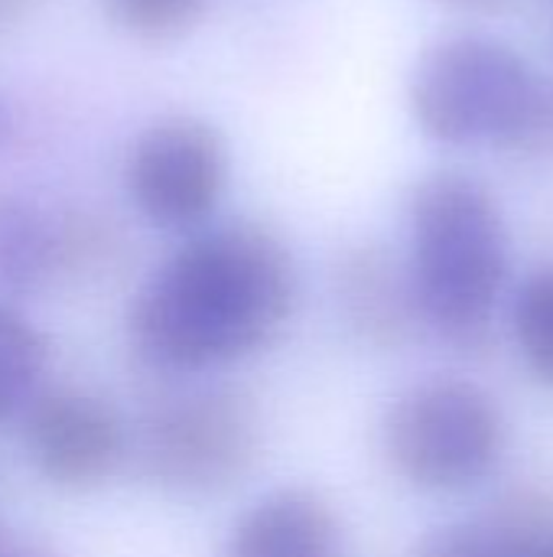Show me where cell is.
<instances>
[{
  "mask_svg": "<svg viewBox=\"0 0 553 557\" xmlns=\"http://www.w3.org/2000/svg\"><path fill=\"white\" fill-rule=\"evenodd\" d=\"M290 248L257 222H212L186 235L127 310L134 356L166 375H202L267 349L293 317Z\"/></svg>",
  "mask_w": 553,
  "mask_h": 557,
  "instance_id": "cell-1",
  "label": "cell"
},
{
  "mask_svg": "<svg viewBox=\"0 0 553 557\" xmlns=\"http://www.w3.org/2000/svg\"><path fill=\"white\" fill-rule=\"evenodd\" d=\"M508 225L469 173L424 176L407 202V277L420 326L456 352H482L508 284Z\"/></svg>",
  "mask_w": 553,
  "mask_h": 557,
  "instance_id": "cell-2",
  "label": "cell"
},
{
  "mask_svg": "<svg viewBox=\"0 0 553 557\" xmlns=\"http://www.w3.org/2000/svg\"><path fill=\"white\" fill-rule=\"evenodd\" d=\"M538 85L541 75L508 42L482 33H453L417 59L407 104L420 134L443 147L492 144L512 150Z\"/></svg>",
  "mask_w": 553,
  "mask_h": 557,
  "instance_id": "cell-3",
  "label": "cell"
},
{
  "mask_svg": "<svg viewBox=\"0 0 553 557\" xmlns=\"http://www.w3.org/2000/svg\"><path fill=\"white\" fill-rule=\"evenodd\" d=\"M261 450L254 405L225 385H189L153 398L130 428V460L140 476L186 499L231 490Z\"/></svg>",
  "mask_w": 553,
  "mask_h": 557,
  "instance_id": "cell-4",
  "label": "cell"
},
{
  "mask_svg": "<svg viewBox=\"0 0 553 557\" xmlns=\"http://www.w3.org/2000/svg\"><path fill=\"white\" fill-rule=\"evenodd\" d=\"M385 454L414 490L456 496L482 486L505 460L508 424L499 401L466 379H427L385 414Z\"/></svg>",
  "mask_w": 553,
  "mask_h": 557,
  "instance_id": "cell-5",
  "label": "cell"
},
{
  "mask_svg": "<svg viewBox=\"0 0 553 557\" xmlns=\"http://www.w3.org/2000/svg\"><path fill=\"white\" fill-rule=\"evenodd\" d=\"M228 176V144L199 114H163L150 121L124 157V193L137 215L179 238L215 222Z\"/></svg>",
  "mask_w": 553,
  "mask_h": 557,
  "instance_id": "cell-6",
  "label": "cell"
},
{
  "mask_svg": "<svg viewBox=\"0 0 553 557\" xmlns=\"http://www.w3.org/2000/svg\"><path fill=\"white\" fill-rule=\"evenodd\" d=\"M16 424L26 460L55 490H98L130 460V424L88 388L46 385Z\"/></svg>",
  "mask_w": 553,
  "mask_h": 557,
  "instance_id": "cell-7",
  "label": "cell"
},
{
  "mask_svg": "<svg viewBox=\"0 0 553 557\" xmlns=\"http://www.w3.org/2000/svg\"><path fill=\"white\" fill-rule=\"evenodd\" d=\"M98 228L59 219L23 193L0 189V300L20 304L81 271L98 255Z\"/></svg>",
  "mask_w": 553,
  "mask_h": 557,
  "instance_id": "cell-8",
  "label": "cell"
},
{
  "mask_svg": "<svg viewBox=\"0 0 553 557\" xmlns=\"http://www.w3.org/2000/svg\"><path fill=\"white\" fill-rule=\"evenodd\" d=\"M336 304L355 339L375 349H401L424 330L404 261L378 245H359L342 255Z\"/></svg>",
  "mask_w": 553,
  "mask_h": 557,
  "instance_id": "cell-9",
  "label": "cell"
},
{
  "mask_svg": "<svg viewBox=\"0 0 553 557\" xmlns=\"http://www.w3.org/2000/svg\"><path fill=\"white\" fill-rule=\"evenodd\" d=\"M225 557H345V529L323 496L277 490L235 519Z\"/></svg>",
  "mask_w": 553,
  "mask_h": 557,
  "instance_id": "cell-10",
  "label": "cell"
},
{
  "mask_svg": "<svg viewBox=\"0 0 553 557\" xmlns=\"http://www.w3.org/2000/svg\"><path fill=\"white\" fill-rule=\"evenodd\" d=\"M553 542V499L541 490H515L482 512L433 532L424 555L541 557Z\"/></svg>",
  "mask_w": 553,
  "mask_h": 557,
  "instance_id": "cell-11",
  "label": "cell"
},
{
  "mask_svg": "<svg viewBox=\"0 0 553 557\" xmlns=\"http://www.w3.org/2000/svg\"><path fill=\"white\" fill-rule=\"evenodd\" d=\"M49 343L42 330L20 310L0 300V428L16 424L46 388Z\"/></svg>",
  "mask_w": 553,
  "mask_h": 557,
  "instance_id": "cell-12",
  "label": "cell"
},
{
  "mask_svg": "<svg viewBox=\"0 0 553 557\" xmlns=\"http://www.w3.org/2000/svg\"><path fill=\"white\" fill-rule=\"evenodd\" d=\"M512 333L528 372L553 385V264L538 268L518 287L512 304Z\"/></svg>",
  "mask_w": 553,
  "mask_h": 557,
  "instance_id": "cell-13",
  "label": "cell"
},
{
  "mask_svg": "<svg viewBox=\"0 0 553 557\" xmlns=\"http://www.w3.org/2000/svg\"><path fill=\"white\" fill-rule=\"evenodd\" d=\"M212 0H101L108 20L134 39L169 42L199 26Z\"/></svg>",
  "mask_w": 553,
  "mask_h": 557,
  "instance_id": "cell-14",
  "label": "cell"
},
{
  "mask_svg": "<svg viewBox=\"0 0 553 557\" xmlns=\"http://www.w3.org/2000/svg\"><path fill=\"white\" fill-rule=\"evenodd\" d=\"M512 150L528 153V157H541L553 160V78H541L535 104L528 111V121L518 134V140L512 144Z\"/></svg>",
  "mask_w": 553,
  "mask_h": 557,
  "instance_id": "cell-15",
  "label": "cell"
},
{
  "mask_svg": "<svg viewBox=\"0 0 553 557\" xmlns=\"http://www.w3.org/2000/svg\"><path fill=\"white\" fill-rule=\"evenodd\" d=\"M0 557H62L52 552L49 545H42L39 539H29L23 532L13 529H0Z\"/></svg>",
  "mask_w": 553,
  "mask_h": 557,
  "instance_id": "cell-16",
  "label": "cell"
},
{
  "mask_svg": "<svg viewBox=\"0 0 553 557\" xmlns=\"http://www.w3.org/2000/svg\"><path fill=\"white\" fill-rule=\"evenodd\" d=\"M26 7H29V0H0V23H3V20L20 16Z\"/></svg>",
  "mask_w": 553,
  "mask_h": 557,
  "instance_id": "cell-17",
  "label": "cell"
},
{
  "mask_svg": "<svg viewBox=\"0 0 553 557\" xmlns=\"http://www.w3.org/2000/svg\"><path fill=\"white\" fill-rule=\"evenodd\" d=\"M7 134H10V111H7L3 101H0V144L7 140Z\"/></svg>",
  "mask_w": 553,
  "mask_h": 557,
  "instance_id": "cell-18",
  "label": "cell"
},
{
  "mask_svg": "<svg viewBox=\"0 0 553 557\" xmlns=\"http://www.w3.org/2000/svg\"><path fill=\"white\" fill-rule=\"evenodd\" d=\"M450 3H466V7H479V3H495V0H450Z\"/></svg>",
  "mask_w": 553,
  "mask_h": 557,
  "instance_id": "cell-19",
  "label": "cell"
},
{
  "mask_svg": "<svg viewBox=\"0 0 553 557\" xmlns=\"http://www.w3.org/2000/svg\"><path fill=\"white\" fill-rule=\"evenodd\" d=\"M541 557H553V542H551V545H548V552H544V555H541Z\"/></svg>",
  "mask_w": 553,
  "mask_h": 557,
  "instance_id": "cell-20",
  "label": "cell"
},
{
  "mask_svg": "<svg viewBox=\"0 0 553 557\" xmlns=\"http://www.w3.org/2000/svg\"><path fill=\"white\" fill-rule=\"evenodd\" d=\"M420 557H437V555H424V552H420Z\"/></svg>",
  "mask_w": 553,
  "mask_h": 557,
  "instance_id": "cell-21",
  "label": "cell"
}]
</instances>
